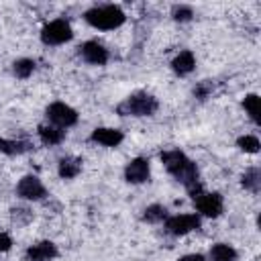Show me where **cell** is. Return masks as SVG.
<instances>
[{"mask_svg":"<svg viewBox=\"0 0 261 261\" xmlns=\"http://www.w3.org/2000/svg\"><path fill=\"white\" fill-rule=\"evenodd\" d=\"M33 218V214H31V210H27V208H14L12 210V220L16 222V224H24V222H29Z\"/></svg>","mask_w":261,"mask_h":261,"instance_id":"cell-25","label":"cell"},{"mask_svg":"<svg viewBox=\"0 0 261 261\" xmlns=\"http://www.w3.org/2000/svg\"><path fill=\"white\" fill-rule=\"evenodd\" d=\"M0 141H2V139H0Z\"/></svg>","mask_w":261,"mask_h":261,"instance_id":"cell-28","label":"cell"},{"mask_svg":"<svg viewBox=\"0 0 261 261\" xmlns=\"http://www.w3.org/2000/svg\"><path fill=\"white\" fill-rule=\"evenodd\" d=\"M47 118H49L55 126L65 128V126H71V124L77 122V112H75L71 106L63 104V102H53V104L47 108Z\"/></svg>","mask_w":261,"mask_h":261,"instance_id":"cell-5","label":"cell"},{"mask_svg":"<svg viewBox=\"0 0 261 261\" xmlns=\"http://www.w3.org/2000/svg\"><path fill=\"white\" fill-rule=\"evenodd\" d=\"M194 65H196V59H194V53L192 51H181L171 61V67H173V71L177 75H188L194 69Z\"/></svg>","mask_w":261,"mask_h":261,"instance_id":"cell-13","label":"cell"},{"mask_svg":"<svg viewBox=\"0 0 261 261\" xmlns=\"http://www.w3.org/2000/svg\"><path fill=\"white\" fill-rule=\"evenodd\" d=\"M212 90H214V84L208 82V80H204V82H200V84L194 88V96L200 98V100H206V98L212 94Z\"/></svg>","mask_w":261,"mask_h":261,"instance_id":"cell-24","label":"cell"},{"mask_svg":"<svg viewBox=\"0 0 261 261\" xmlns=\"http://www.w3.org/2000/svg\"><path fill=\"white\" fill-rule=\"evenodd\" d=\"M200 226V218L196 214H177L165 220V228L171 234H186Z\"/></svg>","mask_w":261,"mask_h":261,"instance_id":"cell-7","label":"cell"},{"mask_svg":"<svg viewBox=\"0 0 261 261\" xmlns=\"http://www.w3.org/2000/svg\"><path fill=\"white\" fill-rule=\"evenodd\" d=\"M10 245H12L10 237H8L6 232H0V251H8V249H10Z\"/></svg>","mask_w":261,"mask_h":261,"instance_id":"cell-26","label":"cell"},{"mask_svg":"<svg viewBox=\"0 0 261 261\" xmlns=\"http://www.w3.org/2000/svg\"><path fill=\"white\" fill-rule=\"evenodd\" d=\"M165 216H167V210H165L163 206H159V204L147 206V208H145V214H143V218H145L147 222H161Z\"/></svg>","mask_w":261,"mask_h":261,"instance_id":"cell-21","label":"cell"},{"mask_svg":"<svg viewBox=\"0 0 261 261\" xmlns=\"http://www.w3.org/2000/svg\"><path fill=\"white\" fill-rule=\"evenodd\" d=\"M80 53H82L84 61H88V63H92V65H104V63L108 61V49H106L104 45H100L98 41H88V43H84L82 49H80Z\"/></svg>","mask_w":261,"mask_h":261,"instance_id":"cell-9","label":"cell"},{"mask_svg":"<svg viewBox=\"0 0 261 261\" xmlns=\"http://www.w3.org/2000/svg\"><path fill=\"white\" fill-rule=\"evenodd\" d=\"M171 16H173L175 20H179V22H186V20H190V18L194 16V10H192L190 6H186V4H175V6L171 8Z\"/></svg>","mask_w":261,"mask_h":261,"instance_id":"cell-23","label":"cell"},{"mask_svg":"<svg viewBox=\"0 0 261 261\" xmlns=\"http://www.w3.org/2000/svg\"><path fill=\"white\" fill-rule=\"evenodd\" d=\"M239 149L245 151V153H257L259 151V139L253 137V135H245V137H239L237 141Z\"/></svg>","mask_w":261,"mask_h":261,"instance_id":"cell-22","label":"cell"},{"mask_svg":"<svg viewBox=\"0 0 261 261\" xmlns=\"http://www.w3.org/2000/svg\"><path fill=\"white\" fill-rule=\"evenodd\" d=\"M243 106H245V110L249 112L251 120H253L255 124H259V96H257V94H249V96H245Z\"/></svg>","mask_w":261,"mask_h":261,"instance_id":"cell-19","label":"cell"},{"mask_svg":"<svg viewBox=\"0 0 261 261\" xmlns=\"http://www.w3.org/2000/svg\"><path fill=\"white\" fill-rule=\"evenodd\" d=\"M86 22L92 24L94 29H102V31H110L116 29L124 22V12L120 6L116 4H104V6H94L84 14Z\"/></svg>","mask_w":261,"mask_h":261,"instance_id":"cell-2","label":"cell"},{"mask_svg":"<svg viewBox=\"0 0 261 261\" xmlns=\"http://www.w3.org/2000/svg\"><path fill=\"white\" fill-rule=\"evenodd\" d=\"M122 133L116 130V128H96L92 133V141L94 143H100L104 147H116L122 143Z\"/></svg>","mask_w":261,"mask_h":261,"instance_id":"cell-12","label":"cell"},{"mask_svg":"<svg viewBox=\"0 0 261 261\" xmlns=\"http://www.w3.org/2000/svg\"><path fill=\"white\" fill-rule=\"evenodd\" d=\"M39 137H41V141L45 143V145H59L61 141H63V137H65V130H61L59 126H49V124H43V126H39Z\"/></svg>","mask_w":261,"mask_h":261,"instance_id":"cell-15","label":"cell"},{"mask_svg":"<svg viewBox=\"0 0 261 261\" xmlns=\"http://www.w3.org/2000/svg\"><path fill=\"white\" fill-rule=\"evenodd\" d=\"M241 184L245 186V190L259 192V188H261V171H259L257 167H253V169L245 171V173H243V177H241Z\"/></svg>","mask_w":261,"mask_h":261,"instance_id":"cell-17","label":"cell"},{"mask_svg":"<svg viewBox=\"0 0 261 261\" xmlns=\"http://www.w3.org/2000/svg\"><path fill=\"white\" fill-rule=\"evenodd\" d=\"M55 257H57V247L51 241H41V243L27 249V259L29 261H51Z\"/></svg>","mask_w":261,"mask_h":261,"instance_id":"cell-11","label":"cell"},{"mask_svg":"<svg viewBox=\"0 0 261 261\" xmlns=\"http://www.w3.org/2000/svg\"><path fill=\"white\" fill-rule=\"evenodd\" d=\"M210 259L212 261H237V251L230 245L218 243L210 249Z\"/></svg>","mask_w":261,"mask_h":261,"instance_id":"cell-16","label":"cell"},{"mask_svg":"<svg viewBox=\"0 0 261 261\" xmlns=\"http://www.w3.org/2000/svg\"><path fill=\"white\" fill-rule=\"evenodd\" d=\"M80 171H82V159H80V157L67 155V157L59 159V175H61V177L71 179V177H75Z\"/></svg>","mask_w":261,"mask_h":261,"instance_id":"cell-14","label":"cell"},{"mask_svg":"<svg viewBox=\"0 0 261 261\" xmlns=\"http://www.w3.org/2000/svg\"><path fill=\"white\" fill-rule=\"evenodd\" d=\"M179 261H206V259H204V255H200V253H192V255H184Z\"/></svg>","mask_w":261,"mask_h":261,"instance_id":"cell-27","label":"cell"},{"mask_svg":"<svg viewBox=\"0 0 261 261\" xmlns=\"http://www.w3.org/2000/svg\"><path fill=\"white\" fill-rule=\"evenodd\" d=\"M124 177L130 184H143V181H147L149 179V161L143 159V157L133 159L126 165V169H124Z\"/></svg>","mask_w":261,"mask_h":261,"instance_id":"cell-10","label":"cell"},{"mask_svg":"<svg viewBox=\"0 0 261 261\" xmlns=\"http://www.w3.org/2000/svg\"><path fill=\"white\" fill-rule=\"evenodd\" d=\"M161 161H163L165 169H167L177 181H181V184L188 188V192L192 194V198L202 192V186H200V181H198V167H196V163H194L192 159H188L181 151H177V149H173V151H163V153H161Z\"/></svg>","mask_w":261,"mask_h":261,"instance_id":"cell-1","label":"cell"},{"mask_svg":"<svg viewBox=\"0 0 261 261\" xmlns=\"http://www.w3.org/2000/svg\"><path fill=\"white\" fill-rule=\"evenodd\" d=\"M194 204H196V208L204 214V216H220V212H222V196L220 194H204V192H200V194H196L194 196Z\"/></svg>","mask_w":261,"mask_h":261,"instance_id":"cell-6","label":"cell"},{"mask_svg":"<svg viewBox=\"0 0 261 261\" xmlns=\"http://www.w3.org/2000/svg\"><path fill=\"white\" fill-rule=\"evenodd\" d=\"M14 75L16 77H20V80H27L31 73H33V69H35V61L33 59H18V61H14Z\"/></svg>","mask_w":261,"mask_h":261,"instance_id":"cell-20","label":"cell"},{"mask_svg":"<svg viewBox=\"0 0 261 261\" xmlns=\"http://www.w3.org/2000/svg\"><path fill=\"white\" fill-rule=\"evenodd\" d=\"M71 37H73V31H71L69 22L63 20V18L47 22L41 31V39H43L45 45H61V43L69 41Z\"/></svg>","mask_w":261,"mask_h":261,"instance_id":"cell-4","label":"cell"},{"mask_svg":"<svg viewBox=\"0 0 261 261\" xmlns=\"http://www.w3.org/2000/svg\"><path fill=\"white\" fill-rule=\"evenodd\" d=\"M157 110V100L147 92H137L116 106L120 116H151Z\"/></svg>","mask_w":261,"mask_h":261,"instance_id":"cell-3","label":"cell"},{"mask_svg":"<svg viewBox=\"0 0 261 261\" xmlns=\"http://www.w3.org/2000/svg\"><path fill=\"white\" fill-rule=\"evenodd\" d=\"M16 194L24 200H41L47 192H45V186L39 181V177L35 175H24L18 186H16Z\"/></svg>","mask_w":261,"mask_h":261,"instance_id":"cell-8","label":"cell"},{"mask_svg":"<svg viewBox=\"0 0 261 261\" xmlns=\"http://www.w3.org/2000/svg\"><path fill=\"white\" fill-rule=\"evenodd\" d=\"M31 145L27 141H0V151L6 153V155H20L24 151H29Z\"/></svg>","mask_w":261,"mask_h":261,"instance_id":"cell-18","label":"cell"}]
</instances>
